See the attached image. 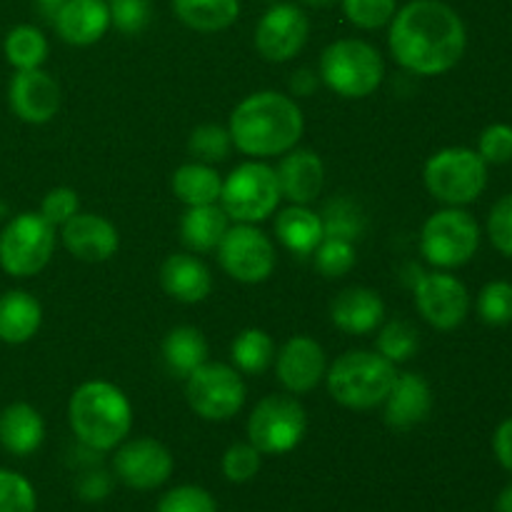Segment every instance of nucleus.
<instances>
[{"mask_svg": "<svg viewBox=\"0 0 512 512\" xmlns=\"http://www.w3.org/2000/svg\"><path fill=\"white\" fill-rule=\"evenodd\" d=\"M388 28L395 63L423 78L453 70L468 48L463 18L443 0H410L395 10Z\"/></svg>", "mask_w": 512, "mask_h": 512, "instance_id": "1", "label": "nucleus"}, {"mask_svg": "<svg viewBox=\"0 0 512 512\" xmlns=\"http://www.w3.org/2000/svg\"><path fill=\"white\" fill-rule=\"evenodd\" d=\"M228 130L233 148L253 160H268L298 148L305 133V118L290 95L258 90L235 105Z\"/></svg>", "mask_w": 512, "mask_h": 512, "instance_id": "2", "label": "nucleus"}, {"mask_svg": "<svg viewBox=\"0 0 512 512\" xmlns=\"http://www.w3.org/2000/svg\"><path fill=\"white\" fill-rule=\"evenodd\" d=\"M68 423L83 448L108 453L130 435L133 405L118 385L108 380H88L70 395Z\"/></svg>", "mask_w": 512, "mask_h": 512, "instance_id": "3", "label": "nucleus"}, {"mask_svg": "<svg viewBox=\"0 0 512 512\" xmlns=\"http://www.w3.org/2000/svg\"><path fill=\"white\" fill-rule=\"evenodd\" d=\"M398 370L375 350H348L328 365L325 385L330 398L348 410H373L385 403Z\"/></svg>", "mask_w": 512, "mask_h": 512, "instance_id": "4", "label": "nucleus"}, {"mask_svg": "<svg viewBox=\"0 0 512 512\" xmlns=\"http://www.w3.org/2000/svg\"><path fill=\"white\" fill-rule=\"evenodd\" d=\"M318 75L325 88L345 100H363L380 88L385 78L383 55L360 38H340L320 55Z\"/></svg>", "mask_w": 512, "mask_h": 512, "instance_id": "5", "label": "nucleus"}, {"mask_svg": "<svg viewBox=\"0 0 512 512\" xmlns=\"http://www.w3.org/2000/svg\"><path fill=\"white\" fill-rule=\"evenodd\" d=\"M428 193L445 208H465L488 188V163L473 148H443L423 168Z\"/></svg>", "mask_w": 512, "mask_h": 512, "instance_id": "6", "label": "nucleus"}, {"mask_svg": "<svg viewBox=\"0 0 512 512\" xmlns=\"http://www.w3.org/2000/svg\"><path fill=\"white\" fill-rule=\"evenodd\" d=\"M280 200L283 195H280L273 165L263 163V160H248V163H240L223 180L218 203L235 223L258 225L278 210Z\"/></svg>", "mask_w": 512, "mask_h": 512, "instance_id": "7", "label": "nucleus"}, {"mask_svg": "<svg viewBox=\"0 0 512 512\" xmlns=\"http://www.w3.org/2000/svg\"><path fill=\"white\" fill-rule=\"evenodd\" d=\"M480 225L465 208H443L430 215L420 230V255L435 270H455L475 258Z\"/></svg>", "mask_w": 512, "mask_h": 512, "instance_id": "8", "label": "nucleus"}, {"mask_svg": "<svg viewBox=\"0 0 512 512\" xmlns=\"http://www.w3.org/2000/svg\"><path fill=\"white\" fill-rule=\"evenodd\" d=\"M55 253V228L40 213H20L0 230V268L10 278H33Z\"/></svg>", "mask_w": 512, "mask_h": 512, "instance_id": "9", "label": "nucleus"}, {"mask_svg": "<svg viewBox=\"0 0 512 512\" xmlns=\"http://www.w3.org/2000/svg\"><path fill=\"white\" fill-rule=\"evenodd\" d=\"M308 433V415L295 395H265L248 418V443L263 455H285Z\"/></svg>", "mask_w": 512, "mask_h": 512, "instance_id": "10", "label": "nucleus"}, {"mask_svg": "<svg viewBox=\"0 0 512 512\" xmlns=\"http://www.w3.org/2000/svg\"><path fill=\"white\" fill-rule=\"evenodd\" d=\"M243 375L225 363H203L185 378V400L198 418L210 423H225L235 418L245 405Z\"/></svg>", "mask_w": 512, "mask_h": 512, "instance_id": "11", "label": "nucleus"}, {"mask_svg": "<svg viewBox=\"0 0 512 512\" xmlns=\"http://www.w3.org/2000/svg\"><path fill=\"white\" fill-rule=\"evenodd\" d=\"M215 250H218L220 268L245 285L265 283L278 263L273 240L253 223L230 225Z\"/></svg>", "mask_w": 512, "mask_h": 512, "instance_id": "12", "label": "nucleus"}, {"mask_svg": "<svg viewBox=\"0 0 512 512\" xmlns=\"http://www.w3.org/2000/svg\"><path fill=\"white\" fill-rule=\"evenodd\" d=\"M415 308L430 328L448 333L468 318L470 293L448 270H430L415 280Z\"/></svg>", "mask_w": 512, "mask_h": 512, "instance_id": "13", "label": "nucleus"}, {"mask_svg": "<svg viewBox=\"0 0 512 512\" xmlns=\"http://www.w3.org/2000/svg\"><path fill=\"white\" fill-rule=\"evenodd\" d=\"M310 38V18L295 3H275L255 25V50L268 63H288Z\"/></svg>", "mask_w": 512, "mask_h": 512, "instance_id": "14", "label": "nucleus"}, {"mask_svg": "<svg viewBox=\"0 0 512 512\" xmlns=\"http://www.w3.org/2000/svg\"><path fill=\"white\" fill-rule=\"evenodd\" d=\"M173 453L155 438H135L118 445L113 458V473L133 490H155L173 475Z\"/></svg>", "mask_w": 512, "mask_h": 512, "instance_id": "15", "label": "nucleus"}, {"mask_svg": "<svg viewBox=\"0 0 512 512\" xmlns=\"http://www.w3.org/2000/svg\"><path fill=\"white\" fill-rule=\"evenodd\" d=\"M325 373H328V358H325L323 345L308 335H293L275 353V375L285 393H313L325 380Z\"/></svg>", "mask_w": 512, "mask_h": 512, "instance_id": "16", "label": "nucleus"}, {"mask_svg": "<svg viewBox=\"0 0 512 512\" xmlns=\"http://www.w3.org/2000/svg\"><path fill=\"white\" fill-rule=\"evenodd\" d=\"M60 85L58 80L43 68L15 70L8 85L10 110L18 120L30 125H45L58 115L60 110Z\"/></svg>", "mask_w": 512, "mask_h": 512, "instance_id": "17", "label": "nucleus"}, {"mask_svg": "<svg viewBox=\"0 0 512 512\" xmlns=\"http://www.w3.org/2000/svg\"><path fill=\"white\" fill-rule=\"evenodd\" d=\"M60 240L75 260L83 263H105L120 248V233L108 218L95 213H75L60 228Z\"/></svg>", "mask_w": 512, "mask_h": 512, "instance_id": "18", "label": "nucleus"}, {"mask_svg": "<svg viewBox=\"0 0 512 512\" xmlns=\"http://www.w3.org/2000/svg\"><path fill=\"white\" fill-rule=\"evenodd\" d=\"M280 195L290 205H310L320 198L325 188V163L315 150L293 148L280 155L275 168Z\"/></svg>", "mask_w": 512, "mask_h": 512, "instance_id": "19", "label": "nucleus"}, {"mask_svg": "<svg viewBox=\"0 0 512 512\" xmlns=\"http://www.w3.org/2000/svg\"><path fill=\"white\" fill-rule=\"evenodd\" d=\"M53 25L63 43L88 48L110 30L108 0H63L55 5Z\"/></svg>", "mask_w": 512, "mask_h": 512, "instance_id": "20", "label": "nucleus"}, {"mask_svg": "<svg viewBox=\"0 0 512 512\" xmlns=\"http://www.w3.org/2000/svg\"><path fill=\"white\" fill-rule=\"evenodd\" d=\"M430 410H433V390L428 380L418 373H398V380L383 403L385 425L405 433L425 423Z\"/></svg>", "mask_w": 512, "mask_h": 512, "instance_id": "21", "label": "nucleus"}, {"mask_svg": "<svg viewBox=\"0 0 512 512\" xmlns=\"http://www.w3.org/2000/svg\"><path fill=\"white\" fill-rule=\"evenodd\" d=\"M160 288L178 303H203L213 293V273L193 253H173L160 265Z\"/></svg>", "mask_w": 512, "mask_h": 512, "instance_id": "22", "label": "nucleus"}, {"mask_svg": "<svg viewBox=\"0 0 512 512\" xmlns=\"http://www.w3.org/2000/svg\"><path fill=\"white\" fill-rule=\"evenodd\" d=\"M330 320L348 335H370L385 323V303L370 288H345L330 303Z\"/></svg>", "mask_w": 512, "mask_h": 512, "instance_id": "23", "label": "nucleus"}, {"mask_svg": "<svg viewBox=\"0 0 512 512\" xmlns=\"http://www.w3.org/2000/svg\"><path fill=\"white\" fill-rule=\"evenodd\" d=\"M45 420L30 403H10L0 410V448L15 458H28L43 445Z\"/></svg>", "mask_w": 512, "mask_h": 512, "instance_id": "24", "label": "nucleus"}, {"mask_svg": "<svg viewBox=\"0 0 512 512\" xmlns=\"http://www.w3.org/2000/svg\"><path fill=\"white\" fill-rule=\"evenodd\" d=\"M43 325V308L38 298L25 290H8L0 295V340L23 345L38 335Z\"/></svg>", "mask_w": 512, "mask_h": 512, "instance_id": "25", "label": "nucleus"}, {"mask_svg": "<svg viewBox=\"0 0 512 512\" xmlns=\"http://www.w3.org/2000/svg\"><path fill=\"white\" fill-rule=\"evenodd\" d=\"M275 238L298 258H308L323 240V218L310 205H288L275 218Z\"/></svg>", "mask_w": 512, "mask_h": 512, "instance_id": "26", "label": "nucleus"}, {"mask_svg": "<svg viewBox=\"0 0 512 512\" xmlns=\"http://www.w3.org/2000/svg\"><path fill=\"white\" fill-rule=\"evenodd\" d=\"M230 218L220 203L195 205L188 208L180 218V238L190 253H210L220 245L223 235L228 233Z\"/></svg>", "mask_w": 512, "mask_h": 512, "instance_id": "27", "label": "nucleus"}, {"mask_svg": "<svg viewBox=\"0 0 512 512\" xmlns=\"http://www.w3.org/2000/svg\"><path fill=\"white\" fill-rule=\"evenodd\" d=\"M163 363L173 378H188L203 363H208V340L193 325H178L170 330L160 345Z\"/></svg>", "mask_w": 512, "mask_h": 512, "instance_id": "28", "label": "nucleus"}, {"mask_svg": "<svg viewBox=\"0 0 512 512\" xmlns=\"http://www.w3.org/2000/svg\"><path fill=\"white\" fill-rule=\"evenodd\" d=\"M170 8L195 33H220L240 18V0H170Z\"/></svg>", "mask_w": 512, "mask_h": 512, "instance_id": "29", "label": "nucleus"}, {"mask_svg": "<svg viewBox=\"0 0 512 512\" xmlns=\"http://www.w3.org/2000/svg\"><path fill=\"white\" fill-rule=\"evenodd\" d=\"M170 185H173V195L185 208H195V205L218 203L223 178L213 165L193 160V163H185L175 170Z\"/></svg>", "mask_w": 512, "mask_h": 512, "instance_id": "30", "label": "nucleus"}, {"mask_svg": "<svg viewBox=\"0 0 512 512\" xmlns=\"http://www.w3.org/2000/svg\"><path fill=\"white\" fill-rule=\"evenodd\" d=\"M48 50V38L35 25H15L3 40L5 60L15 70L43 68V63L48 60Z\"/></svg>", "mask_w": 512, "mask_h": 512, "instance_id": "31", "label": "nucleus"}, {"mask_svg": "<svg viewBox=\"0 0 512 512\" xmlns=\"http://www.w3.org/2000/svg\"><path fill=\"white\" fill-rule=\"evenodd\" d=\"M230 358L240 373L260 375L275 363V343L265 330L245 328L230 345Z\"/></svg>", "mask_w": 512, "mask_h": 512, "instance_id": "32", "label": "nucleus"}, {"mask_svg": "<svg viewBox=\"0 0 512 512\" xmlns=\"http://www.w3.org/2000/svg\"><path fill=\"white\" fill-rule=\"evenodd\" d=\"M420 348V333L410 320L395 318L390 323L380 325L378 338H375V353L383 355L393 365L408 363Z\"/></svg>", "mask_w": 512, "mask_h": 512, "instance_id": "33", "label": "nucleus"}, {"mask_svg": "<svg viewBox=\"0 0 512 512\" xmlns=\"http://www.w3.org/2000/svg\"><path fill=\"white\" fill-rule=\"evenodd\" d=\"M323 218V235L328 238H343L350 243H358L365 233V215L353 200L335 198L325 205L320 213Z\"/></svg>", "mask_w": 512, "mask_h": 512, "instance_id": "34", "label": "nucleus"}, {"mask_svg": "<svg viewBox=\"0 0 512 512\" xmlns=\"http://www.w3.org/2000/svg\"><path fill=\"white\" fill-rule=\"evenodd\" d=\"M188 150L198 163H223L233 150V138H230V130L225 125L205 123L190 133Z\"/></svg>", "mask_w": 512, "mask_h": 512, "instance_id": "35", "label": "nucleus"}, {"mask_svg": "<svg viewBox=\"0 0 512 512\" xmlns=\"http://www.w3.org/2000/svg\"><path fill=\"white\" fill-rule=\"evenodd\" d=\"M315 268L323 278L335 280L348 275L358 263V253H355V243L343 238H328L323 235L320 245L315 248Z\"/></svg>", "mask_w": 512, "mask_h": 512, "instance_id": "36", "label": "nucleus"}, {"mask_svg": "<svg viewBox=\"0 0 512 512\" xmlns=\"http://www.w3.org/2000/svg\"><path fill=\"white\" fill-rule=\"evenodd\" d=\"M478 308L480 320L493 328H503L512 323V283L508 280H493L485 285L478 293Z\"/></svg>", "mask_w": 512, "mask_h": 512, "instance_id": "37", "label": "nucleus"}, {"mask_svg": "<svg viewBox=\"0 0 512 512\" xmlns=\"http://www.w3.org/2000/svg\"><path fill=\"white\" fill-rule=\"evenodd\" d=\"M340 5L345 18L360 30L385 28L398 10V0H340Z\"/></svg>", "mask_w": 512, "mask_h": 512, "instance_id": "38", "label": "nucleus"}, {"mask_svg": "<svg viewBox=\"0 0 512 512\" xmlns=\"http://www.w3.org/2000/svg\"><path fill=\"white\" fill-rule=\"evenodd\" d=\"M38 498L28 478L0 468V512H35Z\"/></svg>", "mask_w": 512, "mask_h": 512, "instance_id": "39", "label": "nucleus"}, {"mask_svg": "<svg viewBox=\"0 0 512 512\" xmlns=\"http://www.w3.org/2000/svg\"><path fill=\"white\" fill-rule=\"evenodd\" d=\"M158 512H218L215 498L198 485H178L160 498Z\"/></svg>", "mask_w": 512, "mask_h": 512, "instance_id": "40", "label": "nucleus"}, {"mask_svg": "<svg viewBox=\"0 0 512 512\" xmlns=\"http://www.w3.org/2000/svg\"><path fill=\"white\" fill-rule=\"evenodd\" d=\"M260 453L255 445L250 443H235L225 450L223 455V475L230 483H248L258 475L260 470Z\"/></svg>", "mask_w": 512, "mask_h": 512, "instance_id": "41", "label": "nucleus"}, {"mask_svg": "<svg viewBox=\"0 0 512 512\" xmlns=\"http://www.w3.org/2000/svg\"><path fill=\"white\" fill-rule=\"evenodd\" d=\"M110 28L120 30L123 35H138L150 23L148 0H110Z\"/></svg>", "mask_w": 512, "mask_h": 512, "instance_id": "42", "label": "nucleus"}, {"mask_svg": "<svg viewBox=\"0 0 512 512\" xmlns=\"http://www.w3.org/2000/svg\"><path fill=\"white\" fill-rule=\"evenodd\" d=\"M478 155L488 165H505L512 160V125L493 123L480 133Z\"/></svg>", "mask_w": 512, "mask_h": 512, "instance_id": "43", "label": "nucleus"}, {"mask_svg": "<svg viewBox=\"0 0 512 512\" xmlns=\"http://www.w3.org/2000/svg\"><path fill=\"white\" fill-rule=\"evenodd\" d=\"M38 213L43 215V218L48 220V223L53 225L55 230L63 228V225L68 223V220L73 218L75 213H80L78 193H75L73 188H65V185H60V188H53L43 198Z\"/></svg>", "mask_w": 512, "mask_h": 512, "instance_id": "44", "label": "nucleus"}, {"mask_svg": "<svg viewBox=\"0 0 512 512\" xmlns=\"http://www.w3.org/2000/svg\"><path fill=\"white\" fill-rule=\"evenodd\" d=\"M488 238L498 253L512 258V193L500 198L488 215Z\"/></svg>", "mask_w": 512, "mask_h": 512, "instance_id": "45", "label": "nucleus"}, {"mask_svg": "<svg viewBox=\"0 0 512 512\" xmlns=\"http://www.w3.org/2000/svg\"><path fill=\"white\" fill-rule=\"evenodd\" d=\"M110 490H113V478L100 468L88 470V473L78 480V485H75V493H78V498L85 500V503H100V500L108 498Z\"/></svg>", "mask_w": 512, "mask_h": 512, "instance_id": "46", "label": "nucleus"}, {"mask_svg": "<svg viewBox=\"0 0 512 512\" xmlns=\"http://www.w3.org/2000/svg\"><path fill=\"white\" fill-rule=\"evenodd\" d=\"M493 453L498 463L512 473V418L503 420L493 435Z\"/></svg>", "mask_w": 512, "mask_h": 512, "instance_id": "47", "label": "nucleus"}, {"mask_svg": "<svg viewBox=\"0 0 512 512\" xmlns=\"http://www.w3.org/2000/svg\"><path fill=\"white\" fill-rule=\"evenodd\" d=\"M315 85H318V78H315L313 70L308 68L298 70V73L293 75V80H290V90H293V95H310L315 90Z\"/></svg>", "mask_w": 512, "mask_h": 512, "instance_id": "48", "label": "nucleus"}, {"mask_svg": "<svg viewBox=\"0 0 512 512\" xmlns=\"http://www.w3.org/2000/svg\"><path fill=\"white\" fill-rule=\"evenodd\" d=\"M498 512H512V483L508 488H503V493L498 495V503H495Z\"/></svg>", "mask_w": 512, "mask_h": 512, "instance_id": "49", "label": "nucleus"}, {"mask_svg": "<svg viewBox=\"0 0 512 512\" xmlns=\"http://www.w3.org/2000/svg\"><path fill=\"white\" fill-rule=\"evenodd\" d=\"M303 5H308V8H315V10H323V8H330V5H335L338 0H300Z\"/></svg>", "mask_w": 512, "mask_h": 512, "instance_id": "50", "label": "nucleus"}, {"mask_svg": "<svg viewBox=\"0 0 512 512\" xmlns=\"http://www.w3.org/2000/svg\"><path fill=\"white\" fill-rule=\"evenodd\" d=\"M40 5H48V8H55V5H60L63 3V0H38Z\"/></svg>", "mask_w": 512, "mask_h": 512, "instance_id": "51", "label": "nucleus"}, {"mask_svg": "<svg viewBox=\"0 0 512 512\" xmlns=\"http://www.w3.org/2000/svg\"><path fill=\"white\" fill-rule=\"evenodd\" d=\"M5 213H8V208H5V203H0V218H3Z\"/></svg>", "mask_w": 512, "mask_h": 512, "instance_id": "52", "label": "nucleus"}]
</instances>
